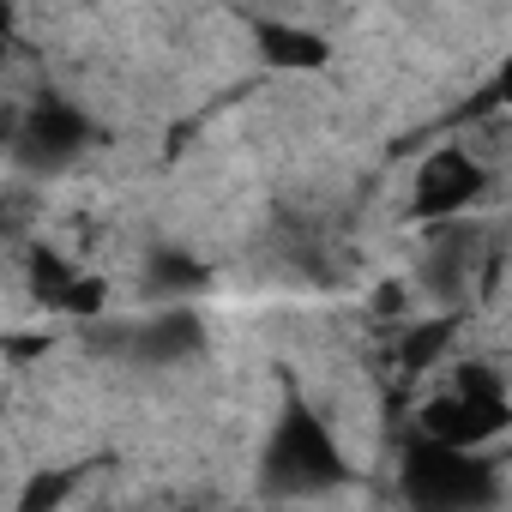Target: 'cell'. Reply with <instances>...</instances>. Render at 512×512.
<instances>
[]
</instances>
